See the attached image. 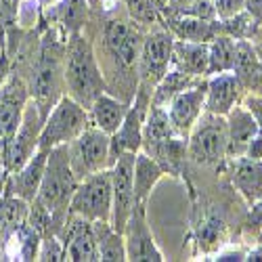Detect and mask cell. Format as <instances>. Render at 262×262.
Wrapping results in <instances>:
<instances>
[{"mask_svg": "<svg viewBox=\"0 0 262 262\" xmlns=\"http://www.w3.org/2000/svg\"><path fill=\"white\" fill-rule=\"evenodd\" d=\"M208 42H189L174 38L170 68L195 78H208Z\"/></svg>", "mask_w": 262, "mask_h": 262, "instance_id": "obj_23", "label": "cell"}, {"mask_svg": "<svg viewBox=\"0 0 262 262\" xmlns=\"http://www.w3.org/2000/svg\"><path fill=\"white\" fill-rule=\"evenodd\" d=\"M189 3H193V0H168V5L162 9V11H177L181 7H187Z\"/></svg>", "mask_w": 262, "mask_h": 262, "instance_id": "obj_42", "label": "cell"}, {"mask_svg": "<svg viewBox=\"0 0 262 262\" xmlns=\"http://www.w3.org/2000/svg\"><path fill=\"white\" fill-rule=\"evenodd\" d=\"M164 168L149 158L145 151H137L135 156V172H133V183H135V202L147 204L151 191L158 185V181L164 177Z\"/></svg>", "mask_w": 262, "mask_h": 262, "instance_id": "obj_26", "label": "cell"}, {"mask_svg": "<svg viewBox=\"0 0 262 262\" xmlns=\"http://www.w3.org/2000/svg\"><path fill=\"white\" fill-rule=\"evenodd\" d=\"M225 231H227L225 218L214 210H206L200 218V223L195 225V235H198V242L204 244V248L221 246V239H223Z\"/></svg>", "mask_w": 262, "mask_h": 262, "instance_id": "obj_31", "label": "cell"}, {"mask_svg": "<svg viewBox=\"0 0 262 262\" xmlns=\"http://www.w3.org/2000/svg\"><path fill=\"white\" fill-rule=\"evenodd\" d=\"M68 156L72 172L78 181L112 168L109 164V135L95 126H86L82 133L68 143Z\"/></svg>", "mask_w": 262, "mask_h": 262, "instance_id": "obj_8", "label": "cell"}, {"mask_svg": "<svg viewBox=\"0 0 262 262\" xmlns=\"http://www.w3.org/2000/svg\"><path fill=\"white\" fill-rule=\"evenodd\" d=\"M227 118V158H242L250 143L258 137L260 128L254 120V116L239 103L225 116Z\"/></svg>", "mask_w": 262, "mask_h": 262, "instance_id": "obj_18", "label": "cell"}, {"mask_svg": "<svg viewBox=\"0 0 262 262\" xmlns=\"http://www.w3.org/2000/svg\"><path fill=\"white\" fill-rule=\"evenodd\" d=\"M218 21H221V34H227L233 40H252V38L258 36L260 26H262L248 11H242L235 17L218 19Z\"/></svg>", "mask_w": 262, "mask_h": 262, "instance_id": "obj_32", "label": "cell"}, {"mask_svg": "<svg viewBox=\"0 0 262 262\" xmlns=\"http://www.w3.org/2000/svg\"><path fill=\"white\" fill-rule=\"evenodd\" d=\"M231 183L250 206L258 202L262 198V160L231 158Z\"/></svg>", "mask_w": 262, "mask_h": 262, "instance_id": "obj_22", "label": "cell"}, {"mask_svg": "<svg viewBox=\"0 0 262 262\" xmlns=\"http://www.w3.org/2000/svg\"><path fill=\"white\" fill-rule=\"evenodd\" d=\"M99 32L103 63L107 68L103 74L114 76V82L107 86V93L126 103H133L139 86V55L145 38V26L137 24L128 13H112L103 19Z\"/></svg>", "mask_w": 262, "mask_h": 262, "instance_id": "obj_1", "label": "cell"}, {"mask_svg": "<svg viewBox=\"0 0 262 262\" xmlns=\"http://www.w3.org/2000/svg\"><path fill=\"white\" fill-rule=\"evenodd\" d=\"M231 72L237 76L246 95H262V68L252 40H235V61Z\"/></svg>", "mask_w": 262, "mask_h": 262, "instance_id": "obj_20", "label": "cell"}, {"mask_svg": "<svg viewBox=\"0 0 262 262\" xmlns=\"http://www.w3.org/2000/svg\"><path fill=\"white\" fill-rule=\"evenodd\" d=\"M30 101V86L21 74H11L9 80L0 86V166L3 158L13 141L17 128L24 118L26 105Z\"/></svg>", "mask_w": 262, "mask_h": 262, "instance_id": "obj_10", "label": "cell"}, {"mask_svg": "<svg viewBox=\"0 0 262 262\" xmlns=\"http://www.w3.org/2000/svg\"><path fill=\"white\" fill-rule=\"evenodd\" d=\"M244 95L246 93L233 72H221V74L208 76V91H206L204 109L210 114L227 116L235 105L242 103Z\"/></svg>", "mask_w": 262, "mask_h": 262, "instance_id": "obj_17", "label": "cell"}, {"mask_svg": "<svg viewBox=\"0 0 262 262\" xmlns=\"http://www.w3.org/2000/svg\"><path fill=\"white\" fill-rule=\"evenodd\" d=\"M38 260L45 262H59L65 260V250L57 235H49L40 239V250H38Z\"/></svg>", "mask_w": 262, "mask_h": 262, "instance_id": "obj_36", "label": "cell"}, {"mask_svg": "<svg viewBox=\"0 0 262 262\" xmlns=\"http://www.w3.org/2000/svg\"><path fill=\"white\" fill-rule=\"evenodd\" d=\"M187 160L204 168H216L227 160V118L204 109L187 137Z\"/></svg>", "mask_w": 262, "mask_h": 262, "instance_id": "obj_5", "label": "cell"}, {"mask_svg": "<svg viewBox=\"0 0 262 262\" xmlns=\"http://www.w3.org/2000/svg\"><path fill=\"white\" fill-rule=\"evenodd\" d=\"M216 260H246V252L235 250V252H221L216 256Z\"/></svg>", "mask_w": 262, "mask_h": 262, "instance_id": "obj_41", "label": "cell"}, {"mask_svg": "<svg viewBox=\"0 0 262 262\" xmlns=\"http://www.w3.org/2000/svg\"><path fill=\"white\" fill-rule=\"evenodd\" d=\"M47 160H49V151L36 149L34 156H32L24 166H21L17 172L9 174L7 181H5V185L17 195V198L26 200V202H32L36 195H38L42 177H45Z\"/></svg>", "mask_w": 262, "mask_h": 262, "instance_id": "obj_19", "label": "cell"}, {"mask_svg": "<svg viewBox=\"0 0 262 262\" xmlns=\"http://www.w3.org/2000/svg\"><path fill=\"white\" fill-rule=\"evenodd\" d=\"M59 239L65 250V260H72V262L101 260L93 221H89V218L78 214H68L63 229L59 231Z\"/></svg>", "mask_w": 262, "mask_h": 262, "instance_id": "obj_15", "label": "cell"}, {"mask_svg": "<svg viewBox=\"0 0 262 262\" xmlns=\"http://www.w3.org/2000/svg\"><path fill=\"white\" fill-rule=\"evenodd\" d=\"M208 76L231 72L235 61V40L227 34H218L212 42H208Z\"/></svg>", "mask_w": 262, "mask_h": 262, "instance_id": "obj_30", "label": "cell"}, {"mask_svg": "<svg viewBox=\"0 0 262 262\" xmlns=\"http://www.w3.org/2000/svg\"><path fill=\"white\" fill-rule=\"evenodd\" d=\"M126 13L141 26H162V11L156 0H120Z\"/></svg>", "mask_w": 262, "mask_h": 262, "instance_id": "obj_33", "label": "cell"}, {"mask_svg": "<svg viewBox=\"0 0 262 262\" xmlns=\"http://www.w3.org/2000/svg\"><path fill=\"white\" fill-rule=\"evenodd\" d=\"M122 235H124V244H126V260H133V262H141V260L162 262V260H166L162 250L156 244L149 223H147V204L135 202L133 214H130Z\"/></svg>", "mask_w": 262, "mask_h": 262, "instance_id": "obj_14", "label": "cell"}, {"mask_svg": "<svg viewBox=\"0 0 262 262\" xmlns=\"http://www.w3.org/2000/svg\"><path fill=\"white\" fill-rule=\"evenodd\" d=\"M99 258L105 262H124L126 260V244L124 235L118 233L107 221H95L93 223Z\"/></svg>", "mask_w": 262, "mask_h": 262, "instance_id": "obj_28", "label": "cell"}, {"mask_svg": "<svg viewBox=\"0 0 262 262\" xmlns=\"http://www.w3.org/2000/svg\"><path fill=\"white\" fill-rule=\"evenodd\" d=\"M65 95L89 109L97 97L107 93V82L95 45L84 32H74L68 36L65 45Z\"/></svg>", "mask_w": 262, "mask_h": 262, "instance_id": "obj_3", "label": "cell"}, {"mask_svg": "<svg viewBox=\"0 0 262 262\" xmlns=\"http://www.w3.org/2000/svg\"><path fill=\"white\" fill-rule=\"evenodd\" d=\"M256 51H258V57H260V68H262V42L256 45Z\"/></svg>", "mask_w": 262, "mask_h": 262, "instance_id": "obj_45", "label": "cell"}, {"mask_svg": "<svg viewBox=\"0 0 262 262\" xmlns=\"http://www.w3.org/2000/svg\"><path fill=\"white\" fill-rule=\"evenodd\" d=\"M86 126H91L89 109L82 107L72 97L63 95L57 101V105L49 112L45 122H42V130L38 137V149L51 151L59 145H68Z\"/></svg>", "mask_w": 262, "mask_h": 262, "instance_id": "obj_6", "label": "cell"}, {"mask_svg": "<svg viewBox=\"0 0 262 262\" xmlns=\"http://www.w3.org/2000/svg\"><path fill=\"white\" fill-rule=\"evenodd\" d=\"M172 51H174V36L164 26L145 34L139 55L137 91H145L149 95L154 93L158 82L166 76V72L172 65Z\"/></svg>", "mask_w": 262, "mask_h": 262, "instance_id": "obj_7", "label": "cell"}, {"mask_svg": "<svg viewBox=\"0 0 262 262\" xmlns=\"http://www.w3.org/2000/svg\"><path fill=\"white\" fill-rule=\"evenodd\" d=\"M128 107H130V103L114 97L112 93H103L89 107L91 126L103 130V133H107V135H114L120 128V124L124 122V118L128 114Z\"/></svg>", "mask_w": 262, "mask_h": 262, "instance_id": "obj_24", "label": "cell"}, {"mask_svg": "<svg viewBox=\"0 0 262 262\" xmlns=\"http://www.w3.org/2000/svg\"><path fill=\"white\" fill-rule=\"evenodd\" d=\"M151 105V95L145 91H137L135 99L128 107V114L120 128L114 135H109V164H116L118 156L126 154V151H141L143 143V124L147 118V109Z\"/></svg>", "mask_w": 262, "mask_h": 262, "instance_id": "obj_13", "label": "cell"}, {"mask_svg": "<svg viewBox=\"0 0 262 262\" xmlns=\"http://www.w3.org/2000/svg\"><path fill=\"white\" fill-rule=\"evenodd\" d=\"M246 260H262V246L256 248V250H250L246 254Z\"/></svg>", "mask_w": 262, "mask_h": 262, "instance_id": "obj_43", "label": "cell"}, {"mask_svg": "<svg viewBox=\"0 0 262 262\" xmlns=\"http://www.w3.org/2000/svg\"><path fill=\"white\" fill-rule=\"evenodd\" d=\"M200 80L202 78H195V76H189L185 72H179V70L170 68L166 72V76L158 82L154 93H151V105L166 107L179 93H183L185 89H189V86H193V84H198Z\"/></svg>", "mask_w": 262, "mask_h": 262, "instance_id": "obj_29", "label": "cell"}, {"mask_svg": "<svg viewBox=\"0 0 262 262\" xmlns=\"http://www.w3.org/2000/svg\"><path fill=\"white\" fill-rule=\"evenodd\" d=\"M162 26L177 38L189 42H212L221 34V21L212 19H195L185 15H162Z\"/></svg>", "mask_w": 262, "mask_h": 262, "instance_id": "obj_21", "label": "cell"}, {"mask_svg": "<svg viewBox=\"0 0 262 262\" xmlns=\"http://www.w3.org/2000/svg\"><path fill=\"white\" fill-rule=\"evenodd\" d=\"M156 5H158V7H160V11H162V9L168 5V0H156Z\"/></svg>", "mask_w": 262, "mask_h": 262, "instance_id": "obj_46", "label": "cell"}, {"mask_svg": "<svg viewBox=\"0 0 262 262\" xmlns=\"http://www.w3.org/2000/svg\"><path fill=\"white\" fill-rule=\"evenodd\" d=\"M28 223L36 229V233L40 237H49V235H57V225L55 218L51 214V210L47 206H42L38 200L30 202V210H28ZM59 237V235H57Z\"/></svg>", "mask_w": 262, "mask_h": 262, "instance_id": "obj_34", "label": "cell"}, {"mask_svg": "<svg viewBox=\"0 0 262 262\" xmlns=\"http://www.w3.org/2000/svg\"><path fill=\"white\" fill-rule=\"evenodd\" d=\"M28 210L30 202L17 198L7 185H3L0 189V244L15 227L28 221Z\"/></svg>", "mask_w": 262, "mask_h": 262, "instance_id": "obj_27", "label": "cell"}, {"mask_svg": "<svg viewBox=\"0 0 262 262\" xmlns=\"http://www.w3.org/2000/svg\"><path fill=\"white\" fill-rule=\"evenodd\" d=\"M65 45H68V36L57 26H49L40 38L38 53L32 61V74L28 82L30 99L38 107L42 120L65 95Z\"/></svg>", "mask_w": 262, "mask_h": 262, "instance_id": "obj_2", "label": "cell"}, {"mask_svg": "<svg viewBox=\"0 0 262 262\" xmlns=\"http://www.w3.org/2000/svg\"><path fill=\"white\" fill-rule=\"evenodd\" d=\"M42 116L38 112V107L34 105V101L30 99L26 105L24 118H21V124L17 128V133L13 137V141L9 143V149L3 158V166H0V172L9 177V174L17 172L21 166H24L38 149V137L42 130Z\"/></svg>", "mask_w": 262, "mask_h": 262, "instance_id": "obj_12", "label": "cell"}, {"mask_svg": "<svg viewBox=\"0 0 262 262\" xmlns=\"http://www.w3.org/2000/svg\"><path fill=\"white\" fill-rule=\"evenodd\" d=\"M70 214L84 216L93 223L112 221V168L80 181L70 204Z\"/></svg>", "mask_w": 262, "mask_h": 262, "instance_id": "obj_9", "label": "cell"}, {"mask_svg": "<svg viewBox=\"0 0 262 262\" xmlns=\"http://www.w3.org/2000/svg\"><path fill=\"white\" fill-rule=\"evenodd\" d=\"M135 156L133 151L118 156L116 164L112 166V225L118 233H124L130 214L135 208Z\"/></svg>", "mask_w": 262, "mask_h": 262, "instance_id": "obj_11", "label": "cell"}, {"mask_svg": "<svg viewBox=\"0 0 262 262\" xmlns=\"http://www.w3.org/2000/svg\"><path fill=\"white\" fill-rule=\"evenodd\" d=\"M162 15H185V17L206 19V21L216 19V11H214L212 0H193V3H189L187 7H181L177 11H162Z\"/></svg>", "mask_w": 262, "mask_h": 262, "instance_id": "obj_35", "label": "cell"}, {"mask_svg": "<svg viewBox=\"0 0 262 262\" xmlns=\"http://www.w3.org/2000/svg\"><path fill=\"white\" fill-rule=\"evenodd\" d=\"M250 223L256 227H262V198L258 202L252 204V212H250Z\"/></svg>", "mask_w": 262, "mask_h": 262, "instance_id": "obj_40", "label": "cell"}, {"mask_svg": "<svg viewBox=\"0 0 262 262\" xmlns=\"http://www.w3.org/2000/svg\"><path fill=\"white\" fill-rule=\"evenodd\" d=\"M242 105L248 109V112L254 116L258 128H260V133H262V95H244L242 99Z\"/></svg>", "mask_w": 262, "mask_h": 262, "instance_id": "obj_38", "label": "cell"}, {"mask_svg": "<svg viewBox=\"0 0 262 262\" xmlns=\"http://www.w3.org/2000/svg\"><path fill=\"white\" fill-rule=\"evenodd\" d=\"M206 91H208V78H202L198 84L185 89L166 105V114L170 118V124L181 137H189L191 128L204 114Z\"/></svg>", "mask_w": 262, "mask_h": 262, "instance_id": "obj_16", "label": "cell"}, {"mask_svg": "<svg viewBox=\"0 0 262 262\" xmlns=\"http://www.w3.org/2000/svg\"><path fill=\"white\" fill-rule=\"evenodd\" d=\"M89 3H91V9H93V11H97V9H101L103 0H89Z\"/></svg>", "mask_w": 262, "mask_h": 262, "instance_id": "obj_44", "label": "cell"}, {"mask_svg": "<svg viewBox=\"0 0 262 262\" xmlns=\"http://www.w3.org/2000/svg\"><path fill=\"white\" fill-rule=\"evenodd\" d=\"M91 11L93 9L89 0H61L59 5L53 7L51 19L65 36H70L86 28V24L91 19Z\"/></svg>", "mask_w": 262, "mask_h": 262, "instance_id": "obj_25", "label": "cell"}, {"mask_svg": "<svg viewBox=\"0 0 262 262\" xmlns=\"http://www.w3.org/2000/svg\"><path fill=\"white\" fill-rule=\"evenodd\" d=\"M78 185L80 181L76 179V174L72 172V166H70L68 145H59L51 149L45 177H42L38 195L34 200H38L42 206H47L51 210L55 225H57V235L63 229L65 218L70 214V204H72V198Z\"/></svg>", "mask_w": 262, "mask_h": 262, "instance_id": "obj_4", "label": "cell"}, {"mask_svg": "<svg viewBox=\"0 0 262 262\" xmlns=\"http://www.w3.org/2000/svg\"><path fill=\"white\" fill-rule=\"evenodd\" d=\"M11 74H13V57L9 55L7 47L3 45V51H0V86L9 80Z\"/></svg>", "mask_w": 262, "mask_h": 262, "instance_id": "obj_39", "label": "cell"}, {"mask_svg": "<svg viewBox=\"0 0 262 262\" xmlns=\"http://www.w3.org/2000/svg\"><path fill=\"white\" fill-rule=\"evenodd\" d=\"M216 19H229L246 11V0H212Z\"/></svg>", "mask_w": 262, "mask_h": 262, "instance_id": "obj_37", "label": "cell"}]
</instances>
